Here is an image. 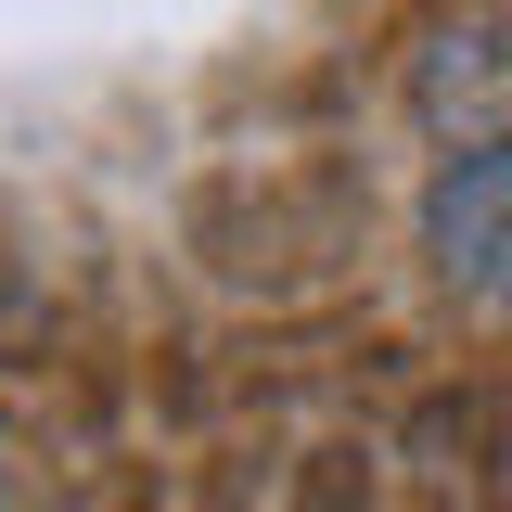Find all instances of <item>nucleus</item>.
Here are the masks:
<instances>
[{"label": "nucleus", "mask_w": 512, "mask_h": 512, "mask_svg": "<svg viewBox=\"0 0 512 512\" xmlns=\"http://www.w3.org/2000/svg\"><path fill=\"white\" fill-rule=\"evenodd\" d=\"M423 231H436L448 282H461L474 308H512V141L448 154V167H436V205H423Z\"/></svg>", "instance_id": "obj_1"}]
</instances>
